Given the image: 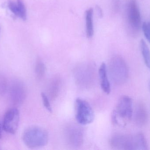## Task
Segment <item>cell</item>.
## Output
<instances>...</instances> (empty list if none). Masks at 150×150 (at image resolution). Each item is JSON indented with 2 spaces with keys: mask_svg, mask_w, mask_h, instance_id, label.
Masks as SVG:
<instances>
[{
  "mask_svg": "<svg viewBox=\"0 0 150 150\" xmlns=\"http://www.w3.org/2000/svg\"><path fill=\"white\" fill-rule=\"evenodd\" d=\"M128 25L133 34H137L142 27L141 12L137 0H128L127 8Z\"/></svg>",
  "mask_w": 150,
  "mask_h": 150,
  "instance_id": "5",
  "label": "cell"
},
{
  "mask_svg": "<svg viewBox=\"0 0 150 150\" xmlns=\"http://www.w3.org/2000/svg\"><path fill=\"white\" fill-rule=\"evenodd\" d=\"M18 9V17L25 21L27 18V12L26 8L23 0H17Z\"/></svg>",
  "mask_w": 150,
  "mask_h": 150,
  "instance_id": "15",
  "label": "cell"
},
{
  "mask_svg": "<svg viewBox=\"0 0 150 150\" xmlns=\"http://www.w3.org/2000/svg\"><path fill=\"white\" fill-rule=\"evenodd\" d=\"M8 88V83L6 78L4 76L0 75V96L5 94Z\"/></svg>",
  "mask_w": 150,
  "mask_h": 150,
  "instance_id": "16",
  "label": "cell"
},
{
  "mask_svg": "<svg viewBox=\"0 0 150 150\" xmlns=\"http://www.w3.org/2000/svg\"><path fill=\"white\" fill-rule=\"evenodd\" d=\"M110 145L115 149H149L146 138L142 133H137L133 134H117L115 135L110 140Z\"/></svg>",
  "mask_w": 150,
  "mask_h": 150,
  "instance_id": "1",
  "label": "cell"
},
{
  "mask_svg": "<svg viewBox=\"0 0 150 150\" xmlns=\"http://www.w3.org/2000/svg\"><path fill=\"white\" fill-rule=\"evenodd\" d=\"M142 28L145 38L150 44V21L144 22L142 25Z\"/></svg>",
  "mask_w": 150,
  "mask_h": 150,
  "instance_id": "17",
  "label": "cell"
},
{
  "mask_svg": "<svg viewBox=\"0 0 150 150\" xmlns=\"http://www.w3.org/2000/svg\"><path fill=\"white\" fill-rule=\"evenodd\" d=\"M46 70V68L44 63L40 60H38L35 66V73L39 79H41L44 76L45 74Z\"/></svg>",
  "mask_w": 150,
  "mask_h": 150,
  "instance_id": "14",
  "label": "cell"
},
{
  "mask_svg": "<svg viewBox=\"0 0 150 150\" xmlns=\"http://www.w3.org/2000/svg\"><path fill=\"white\" fill-rule=\"evenodd\" d=\"M19 120V111L15 108L9 109L4 114L3 121V129L7 133L14 134L18 128Z\"/></svg>",
  "mask_w": 150,
  "mask_h": 150,
  "instance_id": "7",
  "label": "cell"
},
{
  "mask_svg": "<svg viewBox=\"0 0 150 150\" xmlns=\"http://www.w3.org/2000/svg\"><path fill=\"white\" fill-rule=\"evenodd\" d=\"M76 118L79 124L86 125L94 120L95 114L90 104L82 99L77 98L75 102Z\"/></svg>",
  "mask_w": 150,
  "mask_h": 150,
  "instance_id": "6",
  "label": "cell"
},
{
  "mask_svg": "<svg viewBox=\"0 0 150 150\" xmlns=\"http://www.w3.org/2000/svg\"><path fill=\"white\" fill-rule=\"evenodd\" d=\"M132 118L135 124L137 127H142L146 125L148 122V113L145 106L143 104L137 105L133 112Z\"/></svg>",
  "mask_w": 150,
  "mask_h": 150,
  "instance_id": "9",
  "label": "cell"
},
{
  "mask_svg": "<svg viewBox=\"0 0 150 150\" xmlns=\"http://www.w3.org/2000/svg\"><path fill=\"white\" fill-rule=\"evenodd\" d=\"M149 90H150V81H149Z\"/></svg>",
  "mask_w": 150,
  "mask_h": 150,
  "instance_id": "21",
  "label": "cell"
},
{
  "mask_svg": "<svg viewBox=\"0 0 150 150\" xmlns=\"http://www.w3.org/2000/svg\"></svg>",
  "mask_w": 150,
  "mask_h": 150,
  "instance_id": "22",
  "label": "cell"
},
{
  "mask_svg": "<svg viewBox=\"0 0 150 150\" xmlns=\"http://www.w3.org/2000/svg\"><path fill=\"white\" fill-rule=\"evenodd\" d=\"M2 126L0 123V139H1L2 137Z\"/></svg>",
  "mask_w": 150,
  "mask_h": 150,
  "instance_id": "20",
  "label": "cell"
},
{
  "mask_svg": "<svg viewBox=\"0 0 150 150\" xmlns=\"http://www.w3.org/2000/svg\"><path fill=\"white\" fill-rule=\"evenodd\" d=\"M10 97L14 105L23 104L26 97V89L22 82L15 80L10 87Z\"/></svg>",
  "mask_w": 150,
  "mask_h": 150,
  "instance_id": "8",
  "label": "cell"
},
{
  "mask_svg": "<svg viewBox=\"0 0 150 150\" xmlns=\"http://www.w3.org/2000/svg\"><path fill=\"white\" fill-rule=\"evenodd\" d=\"M140 48L144 63L150 69V50L144 40H141L140 41Z\"/></svg>",
  "mask_w": 150,
  "mask_h": 150,
  "instance_id": "13",
  "label": "cell"
},
{
  "mask_svg": "<svg viewBox=\"0 0 150 150\" xmlns=\"http://www.w3.org/2000/svg\"><path fill=\"white\" fill-rule=\"evenodd\" d=\"M41 96L44 106L48 112L52 113V106H51V104L49 102L48 98L44 92H41Z\"/></svg>",
  "mask_w": 150,
  "mask_h": 150,
  "instance_id": "18",
  "label": "cell"
},
{
  "mask_svg": "<svg viewBox=\"0 0 150 150\" xmlns=\"http://www.w3.org/2000/svg\"><path fill=\"white\" fill-rule=\"evenodd\" d=\"M67 136L68 142L74 147H79L83 143V132L77 127H72L69 129Z\"/></svg>",
  "mask_w": 150,
  "mask_h": 150,
  "instance_id": "10",
  "label": "cell"
},
{
  "mask_svg": "<svg viewBox=\"0 0 150 150\" xmlns=\"http://www.w3.org/2000/svg\"><path fill=\"white\" fill-rule=\"evenodd\" d=\"M8 7L11 12L14 14V15L18 17V5L16 2L13 1H9L8 2Z\"/></svg>",
  "mask_w": 150,
  "mask_h": 150,
  "instance_id": "19",
  "label": "cell"
},
{
  "mask_svg": "<svg viewBox=\"0 0 150 150\" xmlns=\"http://www.w3.org/2000/svg\"><path fill=\"white\" fill-rule=\"evenodd\" d=\"M22 139L26 147L29 149H37L46 146L49 136L46 130L40 127L33 126L25 130Z\"/></svg>",
  "mask_w": 150,
  "mask_h": 150,
  "instance_id": "3",
  "label": "cell"
},
{
  "mask_svg": "<svg viewBox=\"0 0 150 150\" xmlns=\"http://www.w3.org/2000/svg\"><path fill=\"white\" fill-rule=\"evenodd\" d=\"M133 102L128 96L121 97L112 114L113 123L117 126L123 127L130 121L133 116Z\"/></svg>",
  "mask_w": 150,
  "mask_h": 150,
  "instance_id": "2",
  "label": "cell"
},
{
  "mask_svg": "<svg viewBox=\"0 0 150 150\" xmlns=\"http://www.w3.org/2000/svg\"><path fill=\"white\" fill-rule=\"evenodd\" d=\"M98 73L101 89L105 93L109 94L111 92V85L108 77L107 68L105 63L100 65Z\"/></svg>",
  "mask_w": 150,
  "mask_h": 150,
  "instance_id": "11",
  "label": "cell"
},
{
  "mask_svg": "<svg viewBox=\"0 0 150 150\" xmlns=\"http://www.w3.org/2000/svg\"><path fill=\"white\" fill-rule=\"evenodd\" d=\"M109 73L112 81L115 84L122 85L127 82L129 77V68L123 58L116 55L111 59Z\"/></svg>",
  "mask_w": 150,
  "mask_h": 150,
  "instance_id": "4",
  "label": "cell"
},
{
  "mask_svg": "<svg viewBox=\"0 0 150 150\" xmlns=\"http://www.w3.org/2000/svg\"><path fill=\"white\" fill-rule=\"evenodd\" d=\"M93 9H88L86 11L85 20L86 23V34L87 38H90L93 37L94 33L93 25Z\"/></svg>",
  "mask_w": 150,
  "mask_h": 150,
  "instance_id": "12",
  "label": "cell"
}]
</instances>
